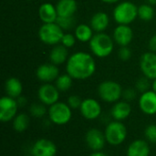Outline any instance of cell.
Listing matches in <instances>:
<instances>
[{
    "label": "cell",
    "mask_w": 156,
    "mask_h": 156,
    "mask_svg": "<svg viewBox=\"0 0 156 156\" xmlns=\"http://www.w3.org/2000/svg\"><path fill=\"white\" fill-rule=\"evenodd\" d=\"M66 71L73 80H87L96 71L95 59L87 52H76L69 57L66 62Z\"/></svg>",
    "instance_id": "1"
},
{
    "label": "cell",
    "mask_w": 156,
    "mask_h": 156,
    "mask_svg": "<svg viewBox=\"0 0 156 156\" xmlns=\"http://www.w3.org/2000/svg\"><path fill=\"white\" fill-rule=\"evenodd\" d=\"M90 48L94 56L98 58H106L113 51V37L104 32L96 33L90 41Z\"/></svg>",
    "instance_id": "2"
},
{
    "label": "cell",
    "mask_w": 156,
    "mask_h": 156,
    "mask_svg": "<svg viewBox=\"0 0 156 156\" xmlns=\"http://www.w3.org/2000/svg\"><path fill=\"white\" fill-rule=\"evenodd\" d=\"M112 15L118 25H130L138 16V6L130 1L119 2L114 7Z\"/></svg>",
    "instance_id": "3"
},
{
    "label": "cell",
    "mask_w": 156,
    "mask_h": 156,
    "mask_svg": "<svg viewBox=\"0 0 156 156\" xmlns=\"http://www.w3.org/2000/svg\"><path fill=\"white\" fill-rule=\"evenodd\" d=\"M63 35V29L56 22L43 24L38 30L39 39L44 44L50 46H56L60 43Z\"/></svg>",
    "instance_id": "4"
},
{
    "label": "cell",
    "mask_w": 156,
    "mask_h": 156,
    "mask_svg": "<svg viewBox=\"0 0 156 156\" xmlns=\"http://www.w3.org/2000/svg\"><path fill=\"white\" fill-rule=\"evenodd\" d=\"M122 86L113 80L102 81L98 87V94L100 98L109 103H115L122 97Z\"/></svg>",
    "instance_id": "5"
},
{
    "label": "cell",
    "mask_w": 156,
    "mask_h": 156,
    "mask_svg": "<svg viewBox=\"0 0 156 156\" xmlns=\"http://www.w3.org/2000/svg\"><path fill=\"white\" fill-rule=\"evenodd\" d=\"M71 110L72 109L68 105V103L58 101L49 106L48 110L49 121L57 125L67 124L72 117Z\"/></svg>",
    "instance_id": "6"
},
{
    "label": "cell",
    "mask_w": 156,
    "mask_h": 156,
    "mask_svg": "<svg viewBox=\"0 0 156 156\" xmlns=\"http://www.w3.org/2000/svg\"><path fill=\"white\" fill-rule=\"evenodd\" d=\"M104 134L108 144L113 146H118L126 140L127 129L122 122L114 121L107 125Z\"/></svg>",
    "instance_id": "7"
},
{
    "label": "cell",
    "mask_w": 156,
    "mask_h": 156,
    "mask_svg": "<svg viewBox=\"0 0 156 156\" xmlns=\"http://www.w3.org/2000/svg\"><path fill=\"white\" fill-rule=\"evenodd\" d=\"M18 104L16 99L9 96H4L0 100V121L2 122H7L13 121L16 116Z\"/></svg>",
    "instance_id": "8"
},
{
    "label": "cell",
    "mask_w": 156,
    "mask_h": 156,
    "mask_svg": "<svg viewBox=\"0 0 156 156\" xmlns=\"http://www.w3.org/2000/svg\"><path fill=\"white\" fill-rule=\"evenodd\" d=\"M37 95L40 102L45 105L51 106L58 101L59 90L55 85H52L51 83H44L38 89Z\"/></svg>",
    "instance_id": "9"
},
{
    "label": "cell",
    "mask_w": 156,
    "mask_h": 156,
    "mask_svg": "<svg viewBox=\"0 0 156 156\" xmlns=\"http://www.w3.org/2000/svg\"><path fill=\"white\" fill-rule=\"evenodd\" d=\"M140 68L144 77L149 80L156 79V53L149 51L143 54L140 59Z\"/></svg>",
    "instance_id": "10"
},
{
    "label": "cell",
    "mask_w": 156,
    "mask_h": 156,
    "mask_svg": "<svg viewBox=\"0 0 156 156\" xmlns=\"http://www.w3.org/2000/svg\"><path fill=\"white\" fill-rule=\"evenodd\" d=\"M81 115L87 120H96L101 114V106L94 99L88 98L83 100L80 108Z\"/></svg>",
    "instance_id": "11"
},
{
    "label": "cell",
    "mask_w": 156,
    "mask_h": 156,
    "mask_svg": "<svg viewBox=\"0 0 156 156\" xmlns=\"http://www.w3.org/2000/svg\"><path fill=\"white\" fill-rule=\"evenodd\" d=\"M36 75L40 81L44 83H50L58 79L59 76V69L55 64L46 63L38 66L36 71Z\"/></svg>",
    "instance_id": "12"
},
{
    "label": "cell",
    "mask_w": 156,
    "mask_h": 156,
    "mask_svg": "<svg viewBox=\"0 0 156 156\" xmlns=\"http://www.w3.org/2000/svg\"><path fill=\"white\" fill-rule=\"evenodd\" d=\"M85 142L89 148L94 152H98L103 149L107 143L105 134L98 129H90L85 135Z\"/></svg>",
    "instance_id": "13"
},
{
    "label": "cell",
    "mask_w": 156,
    "mask_h": 156,
    "mask_svg": "<svg viewBox=\"0 0 156 156\" xmlns=\"http://www.w3.org/2000/svg\"><path fill=\"white\" fill-rule=\"evenodd\" d=\"M33 156H55L57 154V146L48 139L37 140L31 148Z\"/></svg>",
    "instance_id": "14"
},
{
    "label": "cell",
    "mask_w": 156,
    "mask_h": 156,
    "mask_svg": "<svg viewBox=\"0 0 156 156\" xmlns=\"http://www.w3.org/2000/svg\"><path fill=\"white\" fill-rule=\"evenodd\" d=\"M112 37L120 47H127L133 38V32L129 25H118L113 30Z\"/></svg>",
    "instance_id": "15"
},
{
    "label": "cell",
    "mask_w": 156,
    "mask_h": 156,
    "mask_svg": "<svg viewBox=\"0 0 156 156\" xmlns=\"http://www.w3.org/2000/svg\"><path fill=\"white\" fill-rule=\"evenodd\" d=\"M139 107L146 115L156 114V93L153 90L142 93L139 98Z\"/></svg>",
    "instance_id": "16"
},
{
    "label": "cell",
    "mask_w": 156,
    "mask_h": 156,
    "mask_svg": "<svg viewBox=\"0 0 156 156\" xmlns=\"http://www.w3.org/2000/svg\"><path fill=\"white\" fill-rule=\"evenodd\" d=\"M112 116L114 121L122 122L127 119L132 113V107L130 103L126 101H117L112 108Z\"/></svg>",
    "instance_id": "17"
},
{
    "label": "cell",
    "mask_w": 156,
    "mask_h": 156,
    "mask_svg": "<svg viewBox=\"0 0 156 156\" xmlns=\"http://www.w3.org/2000/svg\"><path fill=\"white\" fill-rule=\"evenodd\" d=\"M38 16L43 24L54 23L58 16L56 5L51 3H43L38 8Z\"/></svg>",
    "instance_id": "18"
},
{
    "label": "cell",
    "mask_w": 156,
    "mask_h": 156,
    "mask_svg": "<svg viewBox=\"0 0 156 156\" xmlns=\"http://www.w3.org/2000/svg\"><path fill=\"white\" fill-rule=\"evenodd\" d=\"M110 25L109 15L105 12H97L95 13L90 19V27L96 33L104 32Z\"/></svg>",
    "instance_id": "19"
},
{
    "label": "cell",
    "mask_w": 156,
    "mask_h": 156,
    "mask_svg": "<svg viewBox=\"0 0 156 156\" xmlns=\"http://www.w3.org/2000/svg\"><path fill=\"white\" fill-rule=\"evenodd\" d=\"M56 8L58 16H74L78 4L76 0H58Z\"/></svg>",
    "instance_id": "20"
},
{
    "label": "cell",
    "mask_w": 156,
    "mask_h": 156,
    "mask_svg": "<svg viewBox=\"0 0 156 156\" xmlns=\"http://www.w3.org/2000/svg\"><path fill=\"white\" fill-rule=\"evenodd\" d=\"M150 147L144 140L133 141L127 149V156H149Z\"/></svg>",
    "instance_id": "21"
},
{
    "label": "cell",
    "mask_w": 156,
    "mask_h": 156,
    "mask_svg": "<svg viewBox=\"0 0 156 156\" xmlns=\"http://www.w3.org/2000/svg\"><path fill=\"white\" fill-rule=\"evenodd\" d=\"M49 60L50 63L55 64L57 66L61 65L65 62H67L69 57H68V48L64 47L63 45H56L53 47L51 51L49 52Z\"/></svg>",
    "instance_id": "22"
},
{
    "label": "cell",
    "mask_w": 156,
    "mask_h": 156,
    "mask_svg": "<svg viewBox=\"0 0 156 156\" xmlns=\"http://www.w3.org/2000/svg\"><path fill=\"white\" fill-rule=\"evenodd\" d=\"M5 90L6 96H9L14 99H17L21 96L23 91V85L22 82L15 77H11L6 80L5 83Z\"/></svg>",
    "instance_id": "23"
},
{
    "label": "cell",
    "mask_w": 156,
    "mask_h": 156,
    "mask_svg": "<svg viewBox=\"0 0 156 156\" xmlns=\"http://www.w3.org/2000/svg\"><path fill=\"white\" fill-rule=\"evenodd\" d=\"M74 35L80 42H90L93 37V29L87 24H80L75 27Z\"/></svg>",
    "instance_id": "24"
},
{
    "label": "cell",
    "mask_w": 156,
    "mask_h": 156,
    "mask_svg": "<svg viewBox=\"0 0 156 156\" xmlns=\"http://www.w3.org/2000/svg\"><path fill=\"white\" fill-rule=\"evenodd\" d=\"M30 123L29 116L26 113H19L13 120V128L17 133H23L27 130Z\"/></svg>",
    "instance_id": "25"
},
{
    "label": "cell",
    "mask_w": 156,
    "mask_h": 156,
    "mask_svg": "<svg viewBox=\"0 0 156 156\" xmlns=\"http://www.w3.org/2000/svg\"><path fill=\"white\" fill-rule=\"evenodd\" d=\"M73 84V79L68 73L61 74L55 80V86L58 88L59 91H68Z\"/></svg>",
    "instance_id": "26"
},
{
    "label": "cell",
    "mask_w": 156,
    "mask_h": 156,
    "mask_svg": "<svg viewBox=\"0 0 156 156\" xmlns=\"http://www.w3.org/2000/svg\"><path fill=\"white\" fill-rule=\"evenodd\" d=\"M138 16L144 21H150L154 16V9L149 4H143L138 6Z\"/></svg>",
    "instance_id": "27"
},
{
    "label": "cell",
    "mask_w": 156,
    "mask_h": 156,
    "mask_svg": "<svg viewBox=\"0 0 156 156\" xmlns=\"http://www.w3.org/2000/svg\"><path fill=\"white\" fill-rule=\"evenodd\" d=\"M56 23L64 30H70L75 27L76 19L74 16H58Z\"/></svg>",
    "instance_id": "28"
},
{
    "label": "cell",
    "mask_w": 156,
    "mask_h": 156,
    "mask_svg": "<svg viewBox=\"0 0 156 156\" xmlns=\"http://www.w3.org/2000/svg\"><path fill=\"white\" fill-rule=\"evenodd\" d=\"M29 112L35 118H42L46 115L47 109L45 107V104H43L42 102H40V103L35 102L30 105Z\"/></svg>",
    "instance_id": "29"
},
{
    "label": "cell",
    "mask_w": 156,
    "mask_h": 156,
    "mask_svg": "<svg viewBox=\"0 0 156 156\" xmlns=\"http://www.w3.org/2000/svg\"><path fill=\"white\" fill-rule=\"evenodd\" d=\"M150 87H151L150 80L144 76L143 78H140L135 83V89L137 90V91L141 93H144L150 90Z\"/></svg>",
    "instance_id": "30"
},
{
    "label": "cell",
    "mask_w": 156,
    "mask_h": 156,
    "mask_svg": "<svg viewBox=\"0 0 156 156\" xmlns=\"http://www.w3.org/2000/svg\"><path fill=\"white\" fill-rule=\"evenodd\" d=\"M76 39L77 38H76L75 35H73L71 33H64L60 43H61V45H63L67 48H72L75 45Z\"/></svg>",
    "instance_id": "31"
},
{
    "label": "cell",
    "mask_w": 156,
    "mask_h": 156,
    "mask_svg": "<svg viewBox=\"0 0 156 156\" xmlns=\"http://www.w3.org/2000/svg\"><path fill=\"white\" fill-rule=\"evenodd\" d=\"M144 135L147 141L156 144V124H150L145 128Z\"/></svg>",
    "instance_id": "32"
},
{
    "label": "cell",
    "mask_w": 156,
    "mask_h": 156,
    "mask_svg": "<svg viewBox=\"0 0 156 156\" xmlns=\"http://www.w3.org/2000/svg\"><path fill=\"white\" fill-rule=\"evenodd\" d=\"M82 101L83 100H81V98L79 95H70L68 99L67 103L72 110H76L80 108Z\"/></svg>",
    "instance_id": "33"
},
{
    "label": "cell",
    "mask_w": 156,
    "mask_h": 156,
    "mask_svg": "<svg viewBox=\"0 0 156 156\" xmlns=\"http://www.w3.org/2000/svg\"><path fill=\"white\" fill-rule=\"evenodd\" d=\"M137 90L133 88H127L122 91V98L126 101H134L137 97Z\"/></svg>",
    "instance_id": "34"
},
{
    "label": "cell",
    "mask_w": 156,
    "mask_h": 156,
    "mask_svg": "<svg viewBox=\"0 0 156 156\" xmlns=\"http://www.w3.org/2000/svg\"><path fill=\"white\" fill-rule=\"evenodd\" d=\"M132 57V50L131 48L127 47H121L119 50V58L122 61H128Z\"/></svg>",
    "instance_id": "35"
},
{
    "label": "cell",
    "mask_w": 156,
    "mask_h": 156,
    "mask_svg": "<svg viewBox=\"0 0 156 156\" xmlns=\"http://www.w3.org/2000/svg\"><path fill=\"white\" fill-rule=\"evenodd\" d=\"M149 48L152 52L156 53V34L154 35L149 40Z\"/></svg>",
    "instance_id": "36"
},
{
    "label": "cell",
    "mask_w": 156,
    "mask_h": 156,
    "mask_svg": "<svg viewBox=\"0 0 156 156\" xmlns=\"http://www.w3.org/2000/svg\"><path fill=\"white\" fill-rule=\"evenodd\" d=\"M16 101H17V104H18V107H24L26 104H27V99L24 97V96H20L16 99Z\"/></svg>",
    "instance_id": "37"
},
{
    "label": "cell",
    "mask_w": 156,
    "mask_h": 156,
    "mask_svg": "<svg viewBox=\"0 0 156 156\" xmlns=\"http://www.w3.org/2000/svg\"><path fill=\"white\" fill-rule=\"evenodd\" d=\"M90 156H108L106 154L101 152V151H98V152H94L93 154H91Z\"/></svg>",
    "instance_id": "38"
},
{
    "label": "cell",
    "mask_w": 156,
    "mask_h": 156,
    "mask_svg": "<svg viewBox=\"0 0 156 156\" xmlns=\"http://www.w3.org/2000/svg\"><path fill=\"white\" fill-rule=\"evenodd\" d=\"M101 1L105 4H116V3H119L121 0H101Z\"/></svg>",
    "instance_id": "39"
},
{
    "label": "cell",
    "mask_w": 156,
    "mask_h": 156,
    "mask_svg": "<svg viewBox=\"0 0 156 156\" xmlns=\"http://www.w3.org/2000/svg\"><path fill=\"white\" fill-rule=\"evenodd\" d=\"M152 90L156 93V79L153 80V83H152Z\"/></svg>",
    "instance_id": "40"
},
{
    "label": "cell",
    "mask_w": 156,
    "mask_h": 156,
    "mask_svg": "<svg viewBox=\"0 0 156 156\" xmlns=\"http://www.w3.org/2000/svg\"><path fill=\"white\" fill-rule=\"evenodd\" d=\"M147 4L151 5H156V0H145Z\"/></svg>",
    "instance_id": "41"
},
{
    "label": "cell",
    "mask_w": 156,
    "mask_h": 156,
    "mask_svg": "<svg viewBox=\"0 0 156 156\" xmlns=\"http://www.w3.org/2000/svg\"><path fill=\"white\" fill-rule=\"evenodd\" d=\"M26 156H33L32 154H30V155H26Z\"/></svg>",
    "instance_id": "42"
},
{
    "label": "cell",
    "mask_w": 156,
    "mask_h": 156,
    "mask_svg": "<svg viewBox=\"0 0 156 156\" xmlns=\"http://www.w3.org/2000/svg\"><path fill=\"white\" fill-rule=\"evenodd\" d=\"M27 1H33V0H27Z\"/></svg>",
    "instance_id": "43"
}]
</instances>
